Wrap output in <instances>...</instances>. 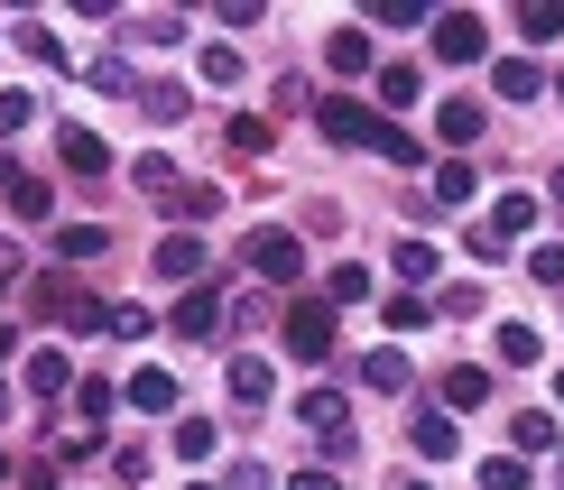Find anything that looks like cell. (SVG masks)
I'll use <instances>...</instances> for the list:
<instances>
[{
    "label": "cell",
    "mask_w": 564,
    "mask_h": 490,
    "mask_svg": "<svg viewBox=\"0 0 564 490\" xmlns=\"http://www.w3.org/2000/svg\"><path fill=\"white\" fill-rule=\"evenodd\" d=\"M324 139H343V149H370V157H389V167H416V139L398 130V121H380V111H361L351 92H324Z\"/></svg>",
    "instance_id": "1"
},
{
    "label": "cell",
    "mask_w": 564,
    "mask_h": 490,
    "mask_svg": "<svg viewBox=\"0 0 564 490\" xmlns=\"http://www.w3.org/2000/svg\"><path fill=\"white\" fill-rule=\"evenodd\" d=\"M250 269H260L269 277V287H296V277H305V241H296V231H250Z\"/></svg>",
    "instance_id": "2"
},
{
    "label": "cell",
    "mask_w": 564,
    "mask_h": 490,
    "mask_svg": "<svg viewBox=\"0 0 564 490\" xmlns=\"http://www.w3.org/2000/svg\"><path fill=\"white\" fill-rule=\"evenodd\" d=\"M288 352L296 361H334V315L305 296V306H288Z\"/></svg>",
    "instance_id": "3"
},
{
    "label": "cell",
    "mask_w": 564,
    "mask_h": 490,
    "mask_svg": "<svg viewBox=\"0 0 564 490\" xmlns=\"http://www.w3.org/2000/svg\"><path fill=\"white\" fill-rule=\"evenodd\" d=\"M481 46H490V37H481L473 10H444V19H435V56H444V65H481Z\"/></svg>",
    "instance_id": "4"
},
{
    "label": "cell",
    "mask_w": 564,
    "mask_h": 490,
    "mask_svg": "<svg viewBox=\"0 0 564 490\" xmlns=\"http://www.w3.org/2000/svg\"><path fill=\"white\" fill-rule=\"evenodd\" d=\"M0 195H10V214H29V222H46V214H56V195H46V176H29L19 157H0Z\"/></svg>",
    "instance_id": "5"
},
{
    "label": "cell",
    "mask_w": 564,
    "mask_h": 490,
    "mask_svg": "<svg viewBox=\"0 0 564 490\" xmlns=\"http://www.w3.org/2000/svg\"><path fill=\"white\" fill-rule=\"evenodd\" d=\"M176 334H185V342H214V334H223V296H214V287H185V296H176Z\"/></svg>",
    "instance_id": "6"
},
{
    "label": "cell",
    "mask_w": 564,
    "mask_h": 490,
    "mask_svg": "<svg viewBox=\"0 0 564 490\" xmlns=\"http://www.w3.org/2000/svg\"><path fill=\"white\" fill-rule=\"evenodd\" d=\"M158 277H167V287H195L204 277V241L195 231H167V241H158Z\"/></svg>",
    "instance_id": "7"
},
{
    "label": "cell",
    "mask_w": 564,
    "mask_h": 490,
    "mask_svg": "<svg viewBox=\"0 0 564 490\" xmlns=\"http://www.w3.org/2000/svg\"><path fill=\"white\" fill-rule=\"evenodd\" d=\"M223 389H231V407H241V416H260L278 380H269V361H250V352H241V361H231V370H223Z\"/></svg>",
    "instance_id": "8"
},
{
    "label": "cell",
    "mask_w": 564,
    "mask_h": 490,
    "mask_svg": "<svg viewBox=\"0 0 564 490\" xmlns=\"http://www.w3.org/2000/svg\"><path fill=\"white\" fill-rule=\"evenodd\" d=\"M56 157H65L75 176H102V167H111V149H102V139H93L84 121H65V130H56Z\"/></svg>",
    "instance_id": "9"
},
{
    "label": "cell",
    "mask_w": 564,
    "mask_h": 490,
    "mask_svg": "<svg viewBox=\"0 0 564 490\" xmlns=\"http://www.w3.org/2000/svg\"><path fill=\"white\" fill-rule=\"evenodd\" d=\"M65 389H75L65 352H56V342H37V352H29V399H65Z\"/></svg>",
    "instance_id": "10"
},
{
    "label": "cell",
    "mask_w": 564,
    "mask_h": 490,
    "mask_svg": "<svg viewBox=\"0 0 564 490\" xmlns=\"http://www.w3.org/2000/svg\"><path fill=\"white\" fill-rule=\"evenodd\" d=\"M435 139H444V149H473V139H481V102H463V92H454V102L435 111Z\"/></svg>",
    "instance_id": "11"
},
{
    "label": "cell",
    "mask_w": 564,
    "mask_h": 490,
    "mask_svg": "<svg viewBox=\"0 0 564 490\" xmlns=\"http://www.w3.org/2000/svg\"><path fill=\"white\" fill-rule=\"evenodd\" d=\"M176 399H185L176 370H139V380H130V407H149V416H176Z\"/></svg>",
    "instance_id": "12"
},
{
    "label": "cell",
    "mask_w": 564,
    "mask_h": 490,
    "mask_svg": "<svg viewBox=\"0 0 564 490\" xmlns=\"http://www.w3.org/2000/svg\"><path fill=\"white\" fill-rule=\"evenodd\" d=\"M130 176H139V195H149V204H185V185H176V167H167V157H130Z\"/></svg>",
    "instance_id": "13"
},
{
    "label": "cell",
    "mask_w": 564,
    "mask_h": 490,
    "mask_svg": "<svg viewBox=\"0 0 564 490\" xmlns=\"http://www.w3.org/2000/svg\"><path fill=\"white\" fill-rule=\"evenodd\" d=\"M380 324H389V334H426V324H435V306H426V296H416V287H389Z\"/></svg>",
    "instance_id": "14"
},
{
    "label": "cell",
    "mask_w": 564,
    "mask_h": 490,
    "mask_svg": "<svg viewBox=\"0 0 564 490\" xmlns=\"http://www.w3.org/2000/svg\"><path fill=\"white\" fill-rule=\"evenodd\" d=\"M444 407H490V370H481V361L444 370Z\"/></svg>",
    "instance_id": "15"
},
{
    "label": "cell",
    "mask_w": 564,
    "mask_h": 490,
    "mask_svg": "<svg viewBox=\"0 0 564 490\" xmlns=\"http://www.w3.org/2000/svg\"><path fill=\"white\" fill-rule=\"evenodd\" d=\"M296 416H305V426H315V435H343V389H305V399H296Z\"/></svg>",
    "instance_id": "16"
},
{
    "label": "cell",
    "mask_w": 564,
    "mask_h": 490,
    "mask_svg": "<svg viewBox=\"0 0 564 490\" xmlns=\"http://www.w3.org/2000/svg\"><path fill=\"white\" fill-rule=\"evenodd\" d=\"M324 65H334V75H370V37L361 29H334V37H324Z\"/></svg>",
    "instance_id": "17"
},
{
    "label": "cell",
    "mask_w": 564,
    "mask_h": 490,
    "mask_svg": "<svg viewBox=\"0 0 564 490\" xmlns=\"http://www.w3.org/2000/svg\"><path fill=\"white\" fill-rule=\"evenodd\" d=\"M490 84H500L509 102H536V92H546V75H536L528 56H500V65H490Z\"/></svg>",
    "instance_id": "18"
},
{
    "label": "cell",
    "mask_w": 564,
    "mask_h": 490,
    "mask_svg": "<svg viewBox=\"0 0 564 490\" xmlns=\"http://www.w3.org/2000/svg\"><path fill=\"white\" fill-rule=\"evenodd\" d=\"M519 37H528V46H555V37H564V0H528V10H519Z\"/></svg>",
    "instance_id": "19"
},
{
    "label": "cell",
    "mask_w": 564,
    "mask_h": 490,
    "mask_svg": "<svg viewBox=\"0 0 564 490\" xmlns=\"http://www.w3.org/2000/svg\"><path fill=\"white\" fill-rule=\"evenodd\" d=\"M102 250H111L102 222H65V231H56V260H102Z\"/></svg>",
    "instance_id": "20"
},
{
    "label": "cell",
    "mask_w": 564,
    "mask_h": 490,
    "mask_svg": "<svg viewBox=\"0 0 564 490\" xmlns=\"http://www.w3.org/2000/svg\"><path fill=\"white\" fill-rule=\"evenodd\" d=\"M490 352H500L509 370H528L536 352H546V342H536V324H500V334H490Z\"/></svg>",
    "instance_id": "21"
},
{
    "label": "cell",
    "mask_w": 564,
    "mask_h": 490,
    "mask_svg": "<svg viewBox=\"0 0 564 490\" xmlns=\"http://www.w3.org/2000/svg\"><path fill=\"white\" fill-rule=\"evenodd\" d=\"M490 231H500V241L536 231V195H500V204H490Z\"/></svg>",
    "instance_id": "22"
},
{
    "label": "cell",
    "mask_w": 564,
    "mask_h": 490,
    "mask_svg": "<svg viewBox=\"0 0 564 490\" xmlns=\"http://www.w3.org/2000/svg\"><path fill=\"white\" fill-rule=\"evenodd\" d=\"M361 380L398 399V389H416V370H408V352H370V361H361Z\"/></svg>",
    "instance_id": "23"
},
{
    "label": "cell",
    "mask_w": 564,
    "mask_h": 490,
    "mask_svg": "<svg viewBox=\"0 0 564 490\" xmlns=\"http://www.w3.org/2000/svg\"><path fill=\"white\" fill-rule=\"evenodd\" d=\"M481 490H536L528 454H490V462H481Z\"/></svg>",
    "instance_id": "24"
},
{
    "label": "cell",
    "mask_w": 564,
    "mask_h": 490,
    "mask_svg": "<svg viewBox=\"0 0 564 490\" xmlns=\"http://www.w3.org/2000/svg\"><path fill=\"white\" fill-rule=\"evenodd\" d=\"M185 102H195V92H176V84H139V111H149L158 130H167V121H185Z\"/></svg>",
    "instance_id": "25"
},
{
    "label": "cell",
    "mask_w": 564,
    "mask_h": 490,
    "mask_svg": "<svg viewBox=\"0 0 564 490\" xmlns=\"http://www.w3.org/2000/svg\"><path fill=\"white\" fill-rule=\"evenodd\" d=\"M416 92H426V75H416V65H380V102H389V111H408Z\"/></svg>",
    "instance_id": "26"
},
{
    "label": "cell",
    "mask_w": 564,
    "mask_h": 490,
    "mask_svg": "<svg viewBox=\"0 0 564 490\" xmlns=\"http://www.w3.org/2000/svg\"><path fill=\"white\" fill-rule=\"evenodd\" d=\"M361 19H380V29H416V19H444V10H426V0H370Z\"/></svg>",
    "instance_id": "27"
},
{
    "label": "cell",
    "mask_w": 564,
    "mask_h": 490,
    "mask_svg": "<svg viewBox=\"0 0 564 490\" xmlns=\"http://www.w3.org/2000/svg\"><path fill=\"white\" fill-rule=\"evenodd\" d=\"M435 277V241H398V287H426Z\"/></svg>",
    "instance_id": "28"
},
{
    "label": "cell",
    "mask_w": 564,
    "mask_h": 490,
    "mask_svg": "<svg viewBox=\"0 0 564 490\" xmlns=\"http://www.w3.org/2000/svg\"><path fill=\"white\" fill-rule=\"evenodd\" d=\"M536 445H546V454H555V445H564V435H555V416H546V407H519V454H536Z\"/></svg>",
    "instance_id": "29"
},
{
    "label": "cell",
    "mask_w": 564,
    "mask_h": 490,
    "mask_svg": "<svg viewBox=\"0 0 564 490\" xmlns=\"http://www.w3.org/2000/svg\"><path fill=\"white\" fill-rule=\"evenodd\" d=\"M102 324H111V334H121V342H139V334H149V306H139V296H121V306H102Z\"/></svg>",
    "instance_id": "30"
},
{
    "label": "cell",
    "mask_w": 564,
    "mask_h": 490,
    "mask_svg": "<svg viewBox=\"0 0 564 490\" xmlns=\"http://www.w3.org/2000/svg\"><path fill=\"white\" fill-rule=\"evenodd\" d=\"M195 75H204V84H241V46H204Z\"/></svg>",
    "instance_id": "31"
},
{
    "label": "cell",
    "mask_w": 564,
    "mask_h": 490,
    "mask_svg": "<svg viewBox=\"0 0 564 490\" xmlns=\"http://www.w3.org/2000/svg\"><path fill=\"white\" fill-rule=\"evenodd\" d=\"M454 445H463V435H454V416H416V454H435V462H444Z\"/></svg>",
    "instance_id": "32"
},
{
    "label": "cell",
    "mask_w": 564,
    "mask_h": 490,
    "mask_svg": "<svg viewBox=\"0 0 564 490\" xmlns=\"http://www.w3.org/2000/svg\"><path fill=\"white\" fill-rule=\"evenodd\" d=\"M176 454H185V462L214 454V416H176Z\"/></svg>",
    "instance_id": "33"
},
{
    "label": "cell",
    "mask_w": 564,
    "mask_h": 490,
    "mask_svg": "<svg viewBox=\"0 0 564 490\" xmlns=\"http://www.w3.org/2000/svg\"><path fill=\"white\" fill-rule=\"evenodd\" d=\"M361 296H370V269H334L324 277V306H361Z\"/></svg>",
    "instance_id": "34"
},
{
    "label": "cell",
    "mask_w": 564,
    "mask_h": 490,
    "mask_svg": "<svg viewBox=\"0 0 564 490\" xmlns=\"http://www.w3.org/2000/svg\"><path fill=\"white\" fill-rule=\"evenodd\" d=\"M84 75H93V92H139V84H130V65H121V56H93V65H84Z\"/></svg>",
    "instance_id": "35"
},
{
    "label": "cell",
    "mask_w": 564,
    "mask_h": 490,
    "mask_svg": "<svg viewBox=\"0 0 564 490\" xmlns=\"http://www.w3.org/2000/svg\"><path fill=\"white\" fill-rule=\"evenodd\" d=\"M269 139H278V130H269V121H250V111L231 121V149H241V157H269Z\"/></svg>",
    "instance_id": "36"
},
{
    "label": "cell",
    "mask_w": 564,
    "mask_h": 490,
    "mask_svg": "<svg viewBox=\"0 0 564 490\" xmlns=\"http://www.w3.org/2000/svg\"><path fill=\"white\" fill-rule=\"evenodd\" d=\"M29 111H37V92H0V139L29 130Z\"/></svg>",
    "instance_id": "37"
},
{
    "label": "cell",
    "mask_w": 564,
    "mask_h": 490,
    "mask_svg": "<svg viewBox=\"0 0 564 490\" xmlns=\"http://www.w3.org/2000/svg\"><path fill=\"white\" fill-rule=\"evenodd\" d=\"M435 204H473V167H435Z\"/></svg>",
    "instance_id": "38"
},
{
    "label": "cell",
    "mask_w": 564,
    "mask_h": 490,
    "mask_svg": "<svg viewBox=\"0 0 564 490\" xmlns=\"http://www.w3.org/2000/svg\"><path fill=\"white\" fill-rule=\"evenodd\" d=\"M56 472H65L56 454H29V462H19V490H56Z\"/></svg>",
    "instance_id": "39"
},
{
    "label": "cell",
    "mask_w": 564,
    "mask_h": 490,
    "mask_svg": "<svg viewBox=\"0 0 564 490\" xmlns=\"http://www.w3.org/2000/svg\"><path fill=\"white\" fill-rule=\"evenodd\" d=\"M19 46H29V65H56V56H65L56 29H19Z\"/></svg>",
    "instance_id": "40"
},
{
    "label": "cell",
    "mask_w": 564,
    "mask_h": 490,
    "mask_svg": "<svg viewBox=\"0 0 564 490\" xmlns=\"http://www.w3.org/2000/svg\"><path fill=\"white\" fill-rule=\"evenodd\" d=\"M528 277H536V287H564V250H536V260H528Z\"/></svg>",
    "instance_id": "41"
},
{
    "label": "cell",
    "mask_w": 564,
    "mask_h": 490,
    "mask_svg": "<svg viewBox=\"0 0 564 490\" xmlns=\"http://www.w3.org/2000/svg\"><path fill=\"white\" fill-rule=\"evenodd\" d=\"M288 490H334V462H296V472H288Z\"/></svg>",
    "instance_id": "42"
},
{
    "label": "cell",
    "mask_w": 564,
    "mask_h": 490,
    "mask_svg": "<svg viewBox=\"0 0 564 490\" xmlns=\"http://www.w3.org/2000/svg\"><path fill=\"white\" fill-rule=\"evenodd\" d=\"M10 277H19V241H0V287H10Z\"/></svg>",
    "instance_id": "43"
},
{
    "label": "cell",
    "mask_w": 564,
    "mask_h": 490,
    "mask_svg": "<svg viewBox=\"0 0 564 490\" xmlns=\"http://www.w3.org/2000/svg\"><path fill=\"white\" fill-rule=\"evenodd\" d=\"M0 426H10V380H0Z\"/></svg>",
    "instance_id": "44"
},
{
    "label": "cell",
    "mask_w": 564,
    "mask_h": 490,
    "mask_svg": "<svg viewBox=\"0 0 564 490\" xmlns=\"http://www.w3.org/2000/svg\"><path fill=\"white\" fill-rule=\"evenodd\" d=\"M398 490H435V481H398Z\"/></svg>",
    "instance_id": "45"
},
{
    "label": "cell",
    "mask_w": 564,
    "mask_h": 490,
    "mask_svg": "<svg viewBox=\"0 0 564 490\" xmlns=\"http://www.w3.org/2000/svg\"><path fill=\"white\" fill-rule=\"evenodd\" d=\"M555 204H564V167H555Z\"/></svg>",
    "instance_id": "46"
},
{
    "label": "cell",
    "mask_w": 564,
    "mask_h": 490,
    "mask_svg": "<svg viewBox=\"0 0 564 490\" xmlns=\"http://www.w3.org/2000/svg\"><path fill=\"white\" fill-rule=\"evenodd\" d=\"M555 399H564V370H555Z\"/></svg>",
    "instance_id": "47"
},
{
    "label": "cell",
    "mask_w": 564,
    "mask_h": 490,
    "mask_svg": "<svg viewBox=\"0 0 564 490\" xmlns=\"http://www.w3.org/2000/svg\"><path fill=\"white\" fill-rule=\"evenodd\" d=\"M555 92H564V65H555Z\"/></svg>",
    "instance_id": "48"
},
{
    "label": "cell",
    "mask_w": 564,
    "mask_h": 490,
    "mask_svg": "<svg viewBox=\"0 0 564 490\" xmlns=\"http://www.w3.org/2000/svg\"><path fill=\"white\" fill-rule=\"evenodd\" d=\"M195 490H204V481H195Z\"/></svg>",
    "instance_id": "49"
}]
</instances>
